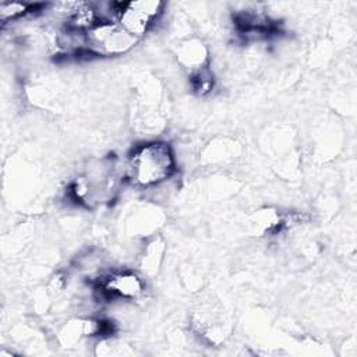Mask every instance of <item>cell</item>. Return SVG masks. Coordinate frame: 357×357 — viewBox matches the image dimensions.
I'll return each instance as SVG.
<instances>
[{
	"instance_id": "obj_1",
	"label": "cell",
	"mask_w": 357,
	"mask_h": 357,
	"mask_svg": "<svg viewBox=\"0 0 357 357\" xmlns=\"http://www.w3.org/2000/svg\"><path fill=\"white\" fill-rule=\"evenodd\" d=\"M174 156L169 144L153 141L138 146L128 159L127 173L132 184L152 187L163 183L174 172Z\"/></svg>"
},
{
	"instance_id": "obj_2",
	"label": "cell",
	"mask_w": 357,
	"mask_h": 357,
	"mask_svg": "<svg viewBox=\"0 0 357 357\" xmlns=\"http://www.w3.org/2000/svg\"><path fill=\"white\" fill-rule=\"evenodd\" d=\"M85 50L95 56H120L128 52L138 40L117 21L103 20L84 33Z\"/></svg>"
},
{
	"instance_id": "obj_3",
	"label": "cell",
	"mask_w": 357,
	"mask_h": 357,
	"mask_svg": "<svg viewBox=\"0 0 357 357\" xmlns=\"http://www.w3.org/2000/svg\"><path fill=\"white\" fill-rule=\"evenodd\" d=\"M163 3L137 0L117 3V22L135 38H141L162 14Z\"/></svg>"
},
{
	"instance_id": "obj_4",
	"label": "cell",
	"mask_w": 357,
	"mask_h": 357,
	"mask_svg": "<svg viewBox=\"0 0 357 357\" xmlns=\"http://www.w3.org/2000/svg\"><path fill=\"white\" fill-rule=\"evenodd\" d=\"M145 290L144 280L131 271H119L112 272L98 282V291L110 300V298H124L134 300L138 298Z\"/></svg>"
},
{
	"instance_id": "obj_5",
	"label": "cell",
	"mask_w": 357,
	"mask_h": 357,
	"mask_svg": "<svg viewBox=\"0 0 357 357\" xmlns=\"http://www.w3.org/2000/svg\"><path fill=\"white\" fill-rule=\"evenodd\" d=\"M43 7H46V4H39V3L31 4V3H18V1L1 3L0 4V20L3 24H7L10 21L25 17L26 14L40 11Z\"/></svg>"
},
{
	"instance_id": "obj_6",
	"label": "cell",
	"mask_w": 357,
	"mask_h": 357,
	"mask_svg": "<svg viewBox=\"0 0 357 357\" xmlns=\"http://www.w3.org/2000/svg\"><path fill=\"white\" fill-rule=\"evenodd\" d=\"M178 59L187 66L190 67L192 71L202 68L204 67V61L206 59V52L202 46V43L198 42H187L184 43L180 50H178Z\"/></svg>"
},
{
	"instance_id": "obj_7",
	"label": "cell",
	"mask_w": 357,
	"mask_h": 357,
	"mask_svg": "<svg viewBox=\"0 0 357 357\" xmlns=\"http://www.w3.org/2000/svg\"><path fill=\"white\" fill-rule=\"evenodd\" d=\"M190 81H191L192 89L199 95H205L211 92V89L213 88V77L209 73V70H206L205 67L192 71Z\"/></svg>"
}]
</instances>
